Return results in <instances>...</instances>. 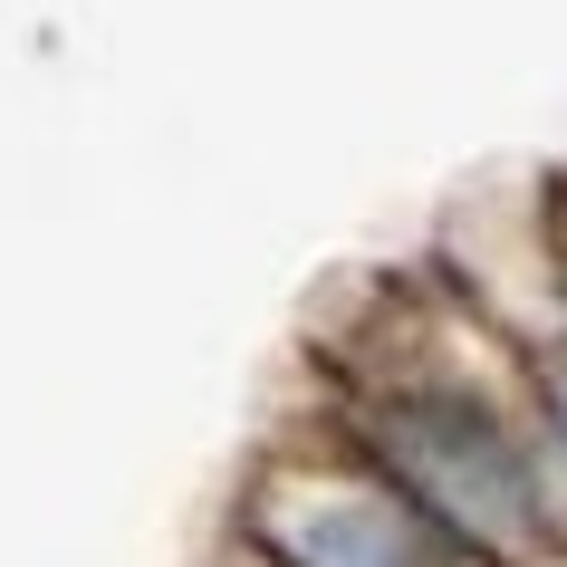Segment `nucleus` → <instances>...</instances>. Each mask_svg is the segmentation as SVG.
Masks as SVG:
<instances>
[{
  "instance_id": "f03ea898",
  "label": "nucleus",
  "mask_w": 567,
  "mask_h": 567,
  "mask_svg": "<svg viewBox=\"0 0 567 567\" xmlns=\"http://www.w3.org/2000/svg\"><path fill=\"white\" fill-rule=\"evenodd\" d=\"M538 221H548V279H558V328H567V174H538Z\"/></svg>"
},
{
  "instance_id": "f257e3e1",
  "label": "nucleus",
  "mask_w": 567,
  "mask_h": 567,
  "mask_svg": "<svg viewBox=\"0 0 567 567\" xmlns=\"http://www.w3.org/2000/svg\"><path fill=\"white\" fill-rule=\"evenodd\" d=\"M221 529L260 548L269 567H501L452 519H433L394 472H375L347 433H328L308 404L269 423L260 452L240 462Z\"/></svg>"
},
{
  "instance_id": "7ed1b4c3",
  "label": "nucleus",
  "mask_w": 567,
  "mask_h": 567,
  "mask_svg": "<svg viewBox=\"0 0 567 567\" xmlns=\"http://www.w3.org/2000/svg\"><path fill=\"white\" fill-rule=\"evenodd\" d=\"M203 567H269V558H260V548H240L231 529H212V548H203Z\"/></svg>"
}]
</instances>
